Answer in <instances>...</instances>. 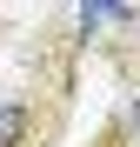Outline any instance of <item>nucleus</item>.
<instances>
[{"label": "nucleus", "mask_w": 140, "mask_h": 147, "mask_svg": "<svg viewBox=\"0 0 140 147\" xmlns=\"http://www.w3.org/2000/svg\"><path fill=\"white\" fill-rule=\"evenodd\" d=\"M13 47H20V80H13V87L54 94V100H74V94H80L93 54H87V40H80V27H74V7H67V0L47 7Z\"/></svg>", "instance_id": "1"}, {"label": "nucleus", "mask_w": 140, "mask_h": 147, "mask_svg": "<svg viewBox=\"0 0 140 147\" xmlns=\"http://www.w3.org/2000/svg\"><path fill=\"white\" fill-rule=\"evenodd\" d=\"M74 140V100L33 87H7L0 94V147H67Z\"/></svg>", "instance_id": "2"}, {"label": "nucleus", "mask_w": 140, "mask_h": 147, "mask_svg": "<svg viewBox=\"0 0 140 147\" xmlns=\"http://www.w3.org/2000/svg\"><path fill=\"white\" fill-rule=\"evenodd\" d=\"M80 147H140V140H133V134L120 127V114H107V120H100V127H93V134H87Z\"/></svg>", "instance_id": "3"}, {"label": "nucleus", "mask_w": 140, "mask_h": 147, "mask_svg": "<svg viewBox=\"0 0 140 147\" xmlns=\"http://www.w3.org/2000/svg\"><path fill=\"white\" fill-rule=\"evenodd\" d=\"M113 114H120V127H127V134L140 140V87H127L120 100H113Z\"/></svg>", "instance_id": "4"}, {"label": "nucleus", "mask_w": 140, "mask_h": 147, "mask_svg": "<svg viewBox=\"0 0 140 147\" xmlns=\"http://www.w3.org/2000/svg\"><path fill=\"white\" fill-rule=\"evenodd\" d=\"M13 40H20V27H13V13L0 7V47H13Z\"/></svg>", "instance_id": "5"}]
</instances>
